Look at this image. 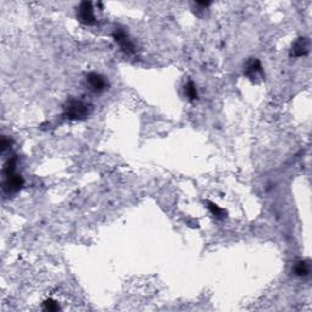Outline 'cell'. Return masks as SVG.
<instances>
[{"mask_svg": "<svg viewBox=\"0 0 312 312\" xmlns=\"http://www.w3.org/2000/svg\"><path fill=\"white\" fill-rule=\"evenodd\" d=\"M208 210L211 211V213H212L216 218H225V211L223 210V208H221L218 205H216V204L211 203V201H208Z\"/></svg>", "mask_w": 312, "mask_h": 312, "instance_id": "30bf717a", "label": "cell"}, {"mask_svg": "<svg viewBox=\"0 0 312 312\" xmlns=\"http://www.w3.org/2000/svg\"><path fill=\"white\" fill-rule=\"evenodd\" d=\"M245 76H248L251 81H255L256 78H262L263 69L262 65L258 59H251L248 62L245 69Z\"/></svg>", "mask_w": 312, "mask_h": 312, "instance_id": "8992f818", "label": "cell"}, {"mask_svg": "<svg viewBox=\"0 0 312 312\" xmlns=\"http://www.w3.org/2000/svg\"><path fill=\"white\" fill-rule=\"evenodd\" d=\"M310 43L307 38H299L296 42L293 44L292 50H290V56L293 57H301L309 52Z\"/></svg>", "mask_w": 312, "mask_h": 312, "instance_id": "52a82bcc", "label": "cell"}, {"mask_svg": "<svg viewBox=\"0 0 312 312\" xmlns=\"http://www.w3.org/2000/svg\"><path fill=\"white\" fill-rule=\"evenodd\" d=\"M77 18L81 23L86 26L95 25L97 20H95L94 10H93V5L90 1H83L81 3L78 11H77Z\"/></svg>", "mask_w": 312, "mask_h": 312, "instance_id": "3957f363", "label": "cell"}, {"mask_svg": "<svg viewBox=\"0 0 312 312\" xmlns=\"http://www.w3.org/2000/svg\"><path fill=\"white\" fill-rule=\"evenodd\" d=\"M112 37H114L115 42H116L117 44L121 47V49L123 50L126 54L132 55L134 52H136L134 44L132 43V40L129 39L128 33L126 32V30H124V28L117 27L116 30L114 31V33H112Z\"/></svg>", "mask_w": 312, "mask_h": 312, "instance_id": "7a4b0ae2", "label": "cell"}, {"mask_svg": "<svg viewBox=\"0 0 312 312\" xmlns=\"http://www.w3.org/2000/svg\"><path fill=\"white\" fill-rule=\"evenodd\" d=\"M184 93L189 98V100L198 99V90H196V86L194 85L193 81H188V83L184 86Z\"/></svg>", "mask_w": 312, "mask_h": 312, "instance_id": "ba28073f", "label": "cell"}, {"mask_svg": "<svg viewBox=\"0 0 312 312\" xmlns=\"http://www.w3.org/2000/svg\"><path fill=\"white\" fill-rule=\"evenodd\" d=\"M23 186V178L17 173H11L5 176V181H4V191L11 194L16 193L21 189V187Z\"/></svg>", "mask_w": 312, "mask_h": 312, "instance_id": "5b68a950", "label": "cell"}, {"mask_svg": "<svg viewBox=\"0 0 312 312\" xmlns=\"http://www.w3.org/2000/svg\"><path fill=\"white\" fill-rule=\"evenodd\" d=\"M60 309L59 304L52 299H47L44 301V310L47 311H57Z\"/></svg>", "mask_w": 312, "mask_h": 312, "instance_id": "8fae6325", "label": "cell"}, {"mask_svg": "<svg viewBox=\"0 0 312 312\" xmlns=\"http://www.w3.org/2000/svg\"><path fill=\"white\" fill-rule=\"evenodd\" d=\"M87 83L90 87V89L95 93H102L104 92L107 88V81L105 80V77H103L102 74L95 73V72H92L87 76Z\"/></svg>", "mask_w": 312, "mask_h": 312, "instance_id": "277c9868", "label": "cell"}, {"mask_svg": "<svg viewBox=\"0 0 312 312\" xmlns=\"http://www.w3.org/2000/svg\"><path fill=\"white\" fill-rule=\"evenodd\" d=\"M89 105L78 99H69L64 105V116L69 120H82L89 115Z\"/></svg>", "mask_w": 312, "mask_h": 312, "instance_id": "6da1fadb", "label": "cell"}, {"mask_svg": "<svg viewBox=\"0 0 312 312\" xmlns=\"http://www.w3.org/2000/svg\"><path fill=\"white\" fill-rule=\"evenodd\" d=\"M9 145H10V140H8V138H6V137H4L3 140H1V150L4 151Z\"/></svg>", "mask_w": 312, "mask_h": 312, "instance_id": "7c38bea8", "label": "cell"}, {"mask_svg": "<svg viewBox=\"0 0 312 312\" xmlns=\"http://www.w3.org/2000/svg\"><path fill=\"white\" fill-rule=\"evenodd\" d=\"M294 272L296 276H300V277H305V276L309 275V266L305 261H299V262L295 265Z\"/></svg>", "mask_w": 312, "mask_h": 312, "instance_id": "9c48e42d", "label": "cell"}]
</instances>
